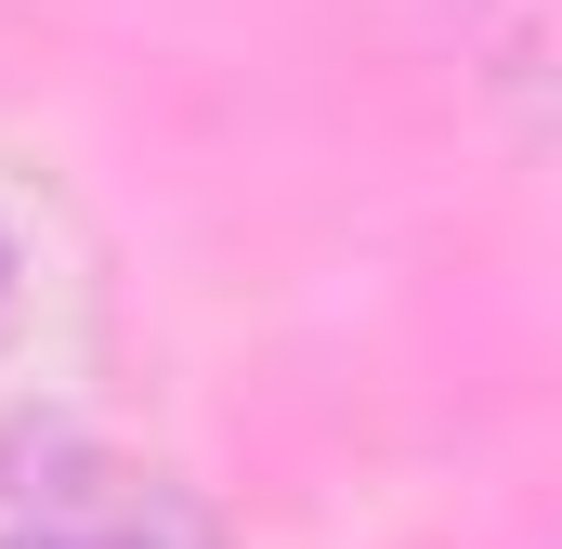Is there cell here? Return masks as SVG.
Instances as JSON below:
<instances>
[{"label": "cell", "mask_w": 562, "mask_h": 549, "mask_svg": "<svg viewBox=\"0 0 562 549\" xmlns=\"http://www.w3.org/2000/svg\"><path fill=\"white\" fill-rule=\"evenodd\" d=\"M0 549H144V537H119V524H40V537H0Z\"/></svg>", "instance_id": "1"}, {"label": "cell", "mask_w": 562, "mask_h": 549, "mask_svg": "<svg viewBox=\"0 0 562 549\" xmlns=\"http://www.w3.org/2000/svg\"><path fill=\"white\" fill-rule=\"evenodd\" d=\"M445 13H458V26H497V40H510V26H537V0H445Z\"/></svg>", "instance_id": "2"}, {"label": "cell", "mask_w": 562, "mask_h": 549, "mask_svg": "<svg viewBox=\"0 0 562 549\" xmlns=\"http://www.w3.org/2000/svg\"><path fill=\"white\" fill-rule=\"evenodd\" d=\"M0 314H13V236H0Z\"/></svg>", "instance_id": "3"}]
</instances>
